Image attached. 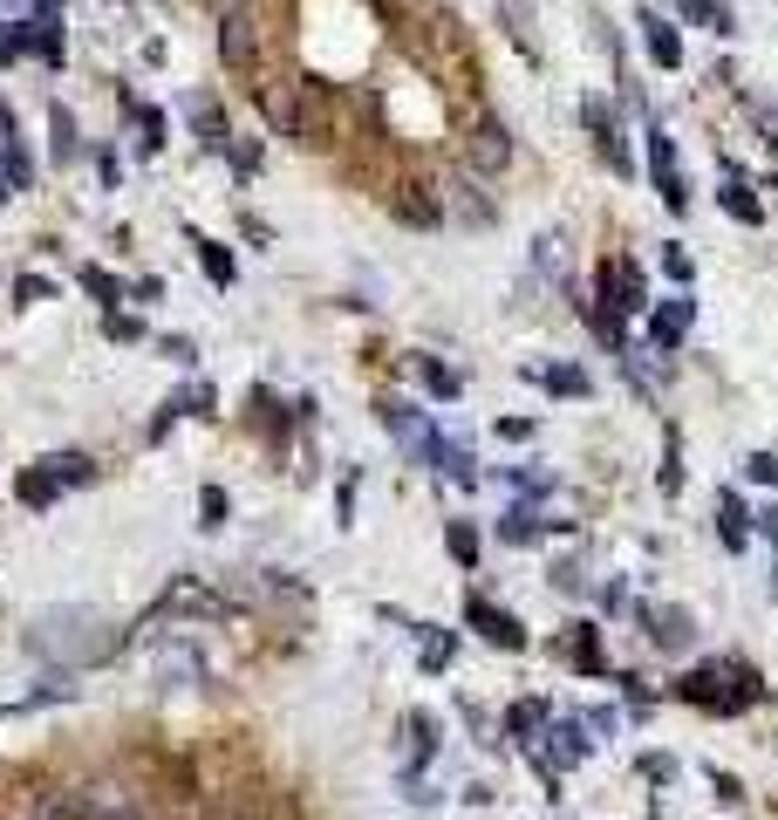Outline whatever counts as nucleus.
I'll return each instance as SVG.
<instances>
[{
    "instance_id": "1",
    "label": "nucleus",
    "mask_w": 778,
    "mask_h": 820,
    "mask_svg": "<svg viewBox=\"0 0 778 820\" xmlns=\"http://www.w3.org/2000/svg\"><path fill=\"white\" fill-rule=\"evenodd\" d=\"M110 623H102L96 608H56V615H41L35 636H28V650L35 656H56V663H96V656H110Z\"/></svg>"
},
{
    "instance_id": "2",
    "label": "nucleus",
    "mask_w": 778,
    "mask_h": 820,
    "mask_svg": "<svg viewBox=\"0 0 778 820\" xmlns=\"http://www.w3.org/2000/svg\"><path fill=\"white\" fill-rule=\"evenodd\" d=\"M594 308H608V315H635L642 301V267L635 261H601L594 267Z\"/></svg>"
},
{
    "instance_id": "3",
    "label": "nucleus",
    "mask_w": 778,
    "mask_h": 820,
    "mask_svg": "<svg viewBox=\"0 0 778 820\" xmlns=\"http://www.w3.org/2000/svg\"><path fill=\"white\" fill-rule=\"evenodd\" d=\"M464 158H472V171H506L512 165V137H506V123L499 117H478L472 123V137H464Z\"/></svg>"
},
{
    "instance_id": "4",
    "label": "nucleus",
    "mask_w": 778,
    "mask_h": 820,
    "mask_svg": "<svg viewBox=\"0 0 778 820\" xmlns=\"http://www.w3.org/2000/svg\"><path fill=\"white\" fill-rule=\"evenodd\" d=\"M648 171H656V192H662V205H669V213H683V205H690V192H683V171H677V144H669L662 131H648Z\"/></svg>"
},
{
    "instance_id": "5",
    "label": "nucleus",
    "mask_w": 778,
    "mask_h": 820,
    "mask_svg": "<svg viewBox=\"0 0 778 820\" xmlns=\"http://www.w3.org/2000/svg\"><path fill=\"white\" fill-rule=\"evenodd\" d=\"M464 615H472V623H478V636H485V643H499V650H519V643H526V629H519L512 623V615L506 608H491V602H464Z\"/></svg>"
},
{
    "instance_id": "6",
    "label": "nucleus",
    "mask_w": 778,
    "mask_h": 820,
    "mask_svg": "<svg viewBox=\"0 0 778 820\" xmlns=\"http://www.w3.org/2000/svg\"><path fill=\"white\" fill-rule=\"evenodd\" d=\"M219 56H226L232 69H253V14L226 8V21H219Z\"/></svg>"
},
{
    "instance_id": "7",
    "label": "nucleus",
    "mask_w": 778,
    "mask_h": 820,
    "mask_svg": "<svg viewBox=\"0 0 778 820\" xmlns=\"http://www.w3.org/2000/svg\"><path fill=\"white\" fill-rule=\"evenodd\" d=\"M690 315H696V301H662L656 315H648V342H656V349H677L683 328H690Z\"/></svg>"
},
{
    "instance_id": "8",
    "label": "nucleus",
    "mask_w": 778,
    "mask_h": 820,
    "mask_svg": "<svg viewBox=\"0 0 778 820\" xmlns=\"http://www.w3.org/2000/svg\"><path fill=\"white\" fill-rule=\"evenodd\" d=\"M587 131H594V144H601V158L615 165V171H629V150H621V131H615V117H608V102H587Z\"/></svg>"
},
{
    "instance_id": "9",
    "label": "nucleus",
    "mask_w": 778,
    "mask_h": 820,
    "mask_svg": "<svg viewBox=\"0 0 778 820\" xmlns=\"http://www.w3.org/2000/svg\"><path fill=\"white\" fill-rule=\"evenodd\" d=\"M642 41H648V62H656V69H683V41H677L669 21L648 14V21H642Z\"/></svg>"
},
{
    "instance_id": "10",
    "label": "nucleus",
    "mask_w": 778,
    "mask_h": 820,
    "mask_svg": "<svg viewBox=\"0 0 778 820\" xmlns=\"http://www.w3.org/2000/svg\"><path fill=\"white\" fill-rule=\"evenodd\" d=\"M642 623H648V636H656L662 650H683L690 643V615L683 608H642Z\"/></svg>"
},
{
    "instance_id": "11",
    "label": "nucleus",
    "mask_w": 778,
    "mask_h": 820,
    "mask_svg": "<svg viewBox=\"0 0 778 820\" xmlns=\"http://www.w3.org/2000/svg\"><path fill=\"white\" fill-rule=\"evenodd\" d=\"M683 14H690V21H704V28H717V35H731V28H738L724 0H683Z\"/></svg>"
},
{
    "instance_id": "12",
    "label": "nucleus",
    "mask_w": 778,
    "mask_h": 820,
    "mask_svg": "<svg viewBox=\"0 0 778 820\" xmlns=\"http://www.w3.org/2000/svg\"><path fill=\"white\" fill-rule=\"evenodd\" d=\"M526 376H539L554 397H587V376L581 370H526Z\"/></svg>"
},
{
    "instance_id": "13",
    "label": "nucleus",
    "mask_w": 778,
    "mask_h": 820,
    "mask_svg": "<svg viewBox=\"0 0 778 820\" xmlns=\"http://www.w3.org/2000/svg\"><path fill=\"white\" fill-rule=\"evenodd\" d=\"M192 246H198V261H205V274H212L219 288H232V261H226V246H212V240H198V233H192Z\"/></svg>"
},
{
    "instance_id": "14",
    "label": "nucleus",
    "mask_w": 778,
    "mask_h": 820,
    "mask_svg": "<svg viewBox=\"0 0 778 820\" xmlns=\"http://www.w3.org/2000/svg\"><path fill=\"white\" fill-rule=\"evenodd\" d=\"M56 472H21V499H28V506H48V499H56Z\"/></svg>"
},
{
    "instance_id": "15",
    "label": "nucleus",
    "mask_w": 778,
    "mask_h": 820,
    "mask_svg": "<svg viewBox=\"0 0 778 820\" xmlns=\"http://www.w3.org/2000/svg\"><path fill=\"white\" fill-rule=\"evenodd\" d=\"M48 472H56L62 485H69V479L83 485V479H89V458H83V451H56V458H48Z\"/></svg>"
},
{
    "instance_id": "16",
    "label": "nucleus",
    "mask_w": 778,
    "mask_h": 820,
    "mask_svg": "<svg viewBox=\"0 0 778 820\" xmlns=\"http://www.w3.org/2000/svg\"><path fill=\"white\" fill-rule=\"evenodd\" d=\"M724 547H744V506H738V493H724Z\"/></svg>"
},
{
    "instance_id": "17",
    "label": "nucleus",
    "mask_w": 778,
    "mask_h": 820,
    "mask_svg": "<svg viewBox=\"0 0 778 820\" xmlns=\"http://www.w3.org/2000/svg\"><path fill=\"white\" fill-rule=\"evenodd\" d=\"M724 213H731V219H751V226H758V198H751L744 185H724Z\"/></svg>"
},
{
    "instance_id": "18",
    "label": "nucleus",
    "mask_w": 778,
    "mask_h": 820,
    "mask_svg": "<svg viewBox=\"0 0 778 820\" xmlns=\"http://www.w3.org/2000/svg\"><path fill=\"white\" fill-rule=\"evenodd\" d=\"M445 547H451V554L464 560V568H472V560H478V533H472V527H464V520H458V527L445 533Z\"/></svg>"
},
{
    "instance_id": "19",
    "label": "nucleus",
    "mask_w": 778,
    "mask_h": 820,
    "mask_svg": "<svg viewBox=\"0 0 778 820\" xmlns=\"http://www.w3.org/2000/svg\"><path fill=\"white\" fill-rule=\"evenodd\" d=\"M397 219H410V226H437V205H430V198H397Z\"/></svg>"
},
{
    "instance_id": "20",
    "label": "nucleus",
    "mask_w": 778,
    "mask_h": 820,
    "mask_svg": "<svg viewBox=\"0 0 778 820\" xmlns=\"http://www.w3.org/2000/svg\"><path fill=\"white\" fill-rule=\"evenodd\" d=\"M506 541H539V520H533V512H506Z\"/></svg>"
},
{
    "instance_id": "21",
    "label": "nucleus",
    "mask_w": 778,
    "mask_h": 820,
    "mask_svg": "<svg viewBox=\"0 0 778 820\" xmlns=\"http://www.w3.org/2000/svg\"><path fill=\"white\" fill-rule=\"evenodd\" d=\"M424 383H430L437 397H458V376H451L445 363H430V355H424Z\"/></svg>"
},
{
    "instance_id": "22",
    "label": "nucleus",
    "mask_w": 778,
    "mask_h": 820,
    "mask_svg": "<svg viewBox=\"0 0 778 820\" xmlns=\"http://www.w3.org/2000/svg\"><path fill=\"white\" fill-rule=\"evenodd\" d=\"M744 472L758 479V485H778V458H771V451H751V458H744Z\"/></svg>"
},
{
    "instance_id": "23",
    "label": "nucleus",
    "mask_w": 778,
    "mask_h": 820,
    "mask_svg": "<svg viewBox=\"0 0 778 820\" xmlns=\"http://www.w3.org/2000/svg\"><path fill=\"white\" fill-rule=\"evenodd\" d=\"M198 512H205V527L226 520V493H219V485H205V493H198Z\"/></svg>"
},
{
    "instance_id": "24",
    "label": "nucleus",
    "mask_w": 778,
    "mask_h": 820,
    "mask_svg": "<svg viewBox=\"0 0 778 820\" xmlns=\"http://www.w3.org/2000/svg\"><path fill=\"white\" fill-rule=\"evenodd\" d=\"M662 267H669V280H696V261H690L683 246H669V253H662Z\"/></svg>"
},
{
    "instance_id": "25",
    "label": "nucleus",
    "mask_w": 778,
    "mask_h": 820,
    "mask_svg": "<svg viewBox=\"0 0 778 820\" xmlns=\"http://www.w3.org/2000/svg\"><path fill=\"white\" fill-rule=\"evenodd\" d=\"M424 663H430V671H445V663H451V636H430V643H424Z\"/></svg>"
},
{
    "instance_id": "26",
    "label": "nucleus",
    "mask_w": 778,
    "mask_h": 820,
    "mask_svg": "<svg viewBox=\"0 0 778 820\" xmlns=\"http://www.w3.org/2000/svg\"><path fill=\"white\" fill-rule=\"evenodd\" d=\"M75 137H69V110H56V158H69Z\"/></svg>"
},
{
    "instance_id": "27",
    "label": "nucleus",
    "mask_w": 778,
    "mask_h": 820,
    "mask_svg": "<svg viewBox=\"0 0 778 820\" xmlns=\"http://www.w3.org/2000/svg\"><path fill=\"white\" fill-rule=\"evenodd\" d=\"M0 144H8V110H0Z\"/></svg>"
},
{
    "instance_id": "28",
    "label": "nucleus",
    "mask_w": 778,
    "mask_h": 820,
    "mask_svg": "<svg viewBox=\"0 0 778 820\" xmlns=\"http://www.w3.org/2000/svg\"><path fill=\"white\" fill-rule=\"evenodd\" d=\"M226 8H232V0H226Z\"/></svg>"
}]
</instances>
